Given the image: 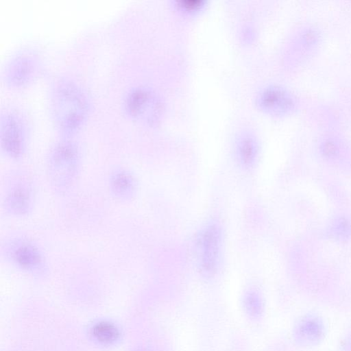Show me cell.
Returning <instances> with one entry per match:
<instances>
[{"label":"cell","mask_w":351,"mask_h":351,"mask_svg":"<svg viewBox=\"0 0 351 351\" xmlns=\"http://www.w3.org/2000/svg\"><path fill=\"white\" fill-rule=\"evenodd\" d=\"M51 105L55 124L66 136L72 135L81 128L90 110L86 92L71 80H62L55 85Z\"/></svg>","instance_id":"cell-1"},{"label":"cell","mask_w":351,"mask_h":351,"mask_svg":"<svg viewBox=\"0 0 351 351\" xmlns=\"http://www.w3.org/2000/svg\"><path fill=\"white\" fill-rule=\"evenodd\" d=\"M48 182L58 195L68 193L77 183L82 169V153L69 138L57 142L50 149L46 165Z\"/></svg>","instance_id":"cell-2"},{"label":"cell","mask_w":351,"mask_h":351,"mask_svg":"<svg viewBox=\"0 0 351 351\" xmlns=\"http://www.w3.org/2000/svg\"><path fill=\"white\" fill-rule=\"evenodd\" d=\"M1 256L7 263L32 275L46 273L49 261L43 248L32 238L23 234L6 237L1 246Z\"/></svg>","instance_id":"cell-3"},{"label":"cell","mask_w":351,"mask_h":351,"mask_svg":"<svg viewBox=\"0 0 351 351\" xmlns=\"http://www.w3.org/2000/svg\"><path fill=\"white\" fill-rule=\"evenodd\" d=\"M36 186L32 176L25 171L12 172L5 180L1 206L6 215L23 218L34 210Z\"/></svg>","instance_id":"cell-4"},{"label":"cell","mask_w":351,"mask_h":351,"mask_svg":"<svg viewBox=\"0 0 351 351\" xmlns=\"http://www.w3.org/2000/svg\"><path fill=\"white\" fill-rule=\"evenodd\" d=\"M22 115L18 111L10 110L1 116V152L8 158L15 161L25 156L29 143V131Z\"/></svg>","instance_id":"cell-5"},{"label":"cell","mask_w":351,"mask_h":351,"mask_svg":"<svg viewBox=\"0 0 351 351\" xmlns=\"http://www.w3.org/2000/svg\"><path fill=\"white\" fill-rule=\"evenodd\" d=\"M221 231L215 223L206 225L197 241L198 261L203 272L212 274L219 267L221 252Z\"/></svg>","instance_id":"cell-6"},{"label":"cell","mask_w":351,"mask_h":351,"mask_svg":"<svg viewBox=\"0 0 351 351\" xmlns=\"http://www.w3.org/2000/svg\"><path fill=\"white\" fill-rule=\"evenodd\" d=\"M127 112L140 120L153 121L158 115L160 104L155 93L144 87L134 88L126 95Z\"/></svg>","instance_id":"cell-7"},{"label":"cell","mask_w":351,"mask_h":351,"mask_svg":"<svg viewBox=\"0 0 351 351\" xmlns=\"http://www.w3.org/2000/svg\"><path fill=\"white\" fill-rule=\"evenodd\" d=\"M39 64L35 55L22 53L13 58L5 70L6 83L13 87H21L30 83L38 73Z\"/></svg>","instance_id":"cell-8"},{"label":"cell","mask_w":351,"mask_h":351,"mask_svg":"<svg viewBox=\"0 0 351 351\" xmlns=\"http://www.w3.org/2000/svg\"><path fill=\"white\" fill-rule=\"evenodd\" d=\"M107 184L110 195L121 202L131 201L137 193L138 185L134 173L129 169L121 166L110 170Z\"/></svg>","instance_id":"cell-9"},{"label":"cell","mask_w":351,"mask_h":351,"mask_svg":"<svg viewBox=\"0 0 351 351\" xmlns=\"http://www.w3.org/2000/svg\"><path fill=\"white\" fill-rule=\"evenodd\" d=\"M326 326L317 314L308 313L298 321L295 335L304 347H312L321 343L326 335Z\"/></svg>","instance_id":"cell-10"},{"label":"cell","mask_w":351,"mask_h":351,"mask_svg":"<svg viewBox=\"0 0 351 351\" xmlns=\"http://www.w3.org/2000/svg\"><path fill=\"white\" fill-rule=\"evenodd\" d=\"M258 105L267 111H282L291 106V99L281 88L269 86L263 89L257 96Z\"/></svg>","instance_id":"cell-11"},{"label":"cell","mask_w":351,"mask_h":351,"mask_svg":"<svg viewBox=\"0 0 351 351\" xmlns=\"http://www.w3.org/2000/svg\"><path fill=\"white\" fill-rule=\"evenodd\" d=\"M258 153V143L253 136L242 135L237 141L235 154L239 163L245 168L254 164Z\"/></svg>","instance_id":"cell-12"},{"label":"cell","mask_w":351,"mask_h":351,"mask_svg":"<svg viewBox=\"0 0 351 351\" xmlns=\"http://www.w3.org/2000/svg\"><path fill=\"white\" fill-rule=\"evenodd\" d=\"M94 337L102 343H110L114 341L119 333L117 328L109 322L97 324L92 330Z\"/></svg>","instance_id":"cell-13"},{"label":"cell","mask_w":351,"mask_h":351,"mask_svg":"<svg viewBox=\"0 0 351 351\" xmlns=\"http://www.w3.org/2000/svg\"><path fill=\"white\" fill-rule=\"evenodd\" d=\"M205 0H175L173 6L178 11L185 14H195L206 6Z\"/></svg>","instance_id":"cell-14"},{"label":"cell","mask_w":351,"mask_h":351,"mask_svg":"<svg viewBox=\"0 0 351 351\" xmlns=\"http://www.w3.org/2000/svg\"><path fill=\"white\" fill-rule=\"evenodd\" d=\"M343 346L345 351H351V332L345 338Z\"/></svg>","instance_id":"cell-15"}]
</instances>
